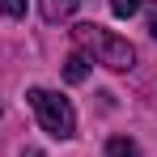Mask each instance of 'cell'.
<instances>
[{
  "mask_svg": "<svg viewBox=\"0 0 157 157\" xmlns=\"http://www.w3.org/2000/svg\"><path fill=\"white\" fill-rule=\"evenodd\" d=\"M72 38H77V47L85 55H94L98 64L106 68H115V72H128L132 64H136V47H132L128 38H119V34H110V30L94 26V21H81L72 30Z\"/></svg>",
  "mask_w": 157,
  "mask_h": 157,
  "instance_id": "1",
  "label": "cell"
},
{
  "mask_svg": "<svg viewBox=\"0 0 157 157\" xmlns=\"http://www.w3.org/2000/svg\"><path fill=\"white\" fill-rule=\"evenodd\" d=\"M0 13L4 17H26V0H0Z\"/></svg>",
  "mask_w": 157,
  "mask_h": 157,
  "instance_id": "7",
  "label": "cell"
},
{
  "mask_svg": "<svg viewBox=\"0 0 157 157\" xmlns=\"http://www.w3.org/2000/svg\"><path fill=\"white\" fill-rule=\"evenodd\" d=\"M38 9H43V21H68L81 9V0H38Z\"/></svg>",
  "mask_w": 157,
  "mask_h": 157,
  "instance_id": "3",
  "label": "cell"
},
{
  "mask_svg": "<svg viewBox=\"0 0 157 157\" xmlns=\"http://www.w3.org/2000/svg\"><path fill=\"white\" fill-rule=\"evenodd\" d=\"M149 34H153V38H157V13H153V21H149Z\"/></svg>",
  "mask_w": 157,
  "mask_h": 157,
  "instance_id": "8",
  "label": "cell"
},
{
  "mask_svg": "<svg viewBox=\"0 0 157 157\" xmlns=\"http://www.w3.org/2000/svg\"><path fill=\"white\" fill-rule=\"evenodd\" d=\"M26 98L34 106V115H38V123H43V132H51L55 140H72L77 136V110H72L68 98H59L51 89H43V85H34Z\"/></svg>",
  "mask_w": 157,
  "mask_h": 157,
  "instance_id": "2",
  "label": "cell"
},
{
  "mask_svg": "<svg viewBox=\"0 0 157 157\" xmlns=\"http://www.w3.org/2000/svg\"><path fill=\"white\" fill-rule=\"evenodd\" d=\"M85 77H89V55H85V51H72L68 59H64V81H68V85H81Z\"/></svg>",
  "mask_w": 157,
  "mask_h": 157,
  "instance_id": "4",
  "label": "cell"
},
{
  "mask_svg": "<svg viewBox=\"0 0 157 157\" xmlns=\"http://www.w3.org/2000/svg\"><path fill=\"white\" fill-rule=\"evenodd\" d=\"M106 157H140V144L128 136H110L106 140Z\"/></svg>",
  "mask_w": 157,
  "mask_h": 157,
  "instance_id": "5",
  "label": "cell"
},
{
  "mask_svg": "<svg viewBox=\"0 0 157 157\" xmlns=\"http://www.w3.org/2000/svg\"><path fill=\"white\" fill-rule=\"evenodd\" d=\"M140 4H144V0H110V13H115V17H136Z\"/></svg>",
  "mask_w": 157,
  "mask_h": 157,
  "instance_id": "6",
  "label": "cell"
},
{
  "mask_svg": "<svg viewBox=\"0 0 157 157\" xmlns=\"http://www.w3.org/2000/svg\"><path fill=\"white\" fill-rule=\"evenodd\" d=\"M21 157H43V153H38V149H26V153H21Z\"/></svg>",
  "mask_w": 157,
  "mask_h": 157,
  "instance_id": "9",
  "label": "cell"
}]
</instances>
